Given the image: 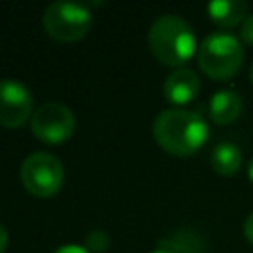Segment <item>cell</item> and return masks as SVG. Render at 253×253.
<instances>
[{
  "label": "cell",
  "instance_id": "cell-11",
  "mask_svg": "<svg viewBox=\"0 0 253 253\" xmlns=\"http://www.w3.org/2000/svg\"><path fill=\"white\" fill-rule=\"evenodd\" d=\"M243 162L241 150L233 142H219L211 150V168L221 176H233L239 172Z\"/></svg>",
  "mask_w": 253,
  "mask_h": 253
},
{
  "label": "cell",
  "instance_id": "cell-14",
  "mask_svg": "<svg viewBox=\"0 0 253 253\" xmlns=\"http://www.w3.org/2000/svg\"><path fill=\"white\" fill-rule=\"evenodd\" d=\"M243 233H245V239L249 241V243H253V211L245 217V221H243Z\"/></svg>",
  "mask_w": 253,
  "mask_h": 253
},
{
  "label": "cell",
  "instance_id": "cell-9",
  "mask_svg": "<svg viewBox=\"0 0 253 253\" xmlns=\"http://www.w3.org/2000/svg\"><path fill=\"white\" fill-rule=\"evenodd\" d=\"M243 111V99L235 89H219L210 99V117L217 125L233 123Z\"/></svg>",
  "mask_w": 253,
  "mask_h": 253
},
{
  "label": "cell",
  "instance_id": "cell-18",
  "mask_svg": "<svg viewBox=\"0 0 253 253\" xmlns=\"http://www.w3.org/2000/svg\"><path fill=\"white\" fill-rule=\"evenodd\" d=\"M152 253H174L172 249H166V247H158V249H154Z\"/></svg>",
  "mask_w": 253,
  "mask_h": 253
},
{
  "label": "cell",
  "instance_id": "cell-16",
  "mask_svg": "<svg viewBox=\"0 0 253 253\" xmlns=\"http://www.w3.org/2000/svg\"><path fill=\"white\" fill-rule=\"evenodd\" d=\"M6 245H8V233H6V229H4V225L0 223V253H4V249H6Z\"/></svg>",
  "mask_w": 253,
  "mask_h": 253
},
{
  "label": "cell",
  "instance_id": "cell-10",
  "mask_svg": "<svg viewBox=\"0 0 253 253\" xmlns=\"http://www.w3.org/2000/svg\"><path fill=\"white\" fill-rule=\"evenodd\" d=\"M247 10L249 6L243 0H213L208 4L210 18L223 28H233L237 24H243L247 18Z\"/></svg>",
  "mask_w": 253,
  "mask_h": 253
},
{
  "label": "cell",
  "instance_id": "cell-19",
  "mask_svg": "<svg viewBox=\"0 0 253 253\" xmlns=\"http://www.w3.org/2000/svg\"><path fill=\"white\" fill-rule=\"evenodd\" d=\"M249 77H251V83H253V63H251V67H249Z\"/></svg>",
  "mask_w": 253,
  "mask_h": 253
},
{
  "label": "cell",
  "instance_id": "cell-7",
  "mask_svg": "<svg viewBox=\"0 0 253 253\" xmlns=\"http://www.w3.org/2000/svg\"><path fill=\"white\" fill-rule=\"evenodd\" d=\"M34 99L30 89L18 79H0V125L6 128L22 126L32 115Z\"/></svg>",
  "mask_w": 253,
  "mask_h": 253
},
{
  "label": "cell",
  "instance_id": "cell-1",
  "mask_svg": "<svg viewBox=\"0 0 253 253\" xmlns=\"http://www.w3.org/2000/svg\"><path fill=\"white\" fill-rule=\"evenodd\" d=\"M154 140L160 148L174 156H190L208 140V123L196 111L166 109L152 125Z\"/></svg>",
  "mask_w": 253,
  "mask_h": 253
},
{
  "label": "cell",
  "instance_id": "cell-5",
  "mask_svg": "<svg viewBox=\"0 0 253 253\" xmlns=\"http://www.w3.org/2000/svg\"><path fill=\"white\" fill-rule=\"evenodd\" d=\"M20 178L30 194L49 198L63 186V164L49 152H34L24 160Z\"/></svg>",
  "mask_w": 253,
  "mask_h": 253
},
{
  "label": "cell",
  "instance_id": "cell-17",
  "mask_svg": "<svg viewBox=\"0 0 253 253\" xmlns=\"http://www.w3.org/2000/svg\"><path fill=\"white\" fill-rule=\"evenodd\" d=\"M247 174H249V178L253 180V158L249 160V166H247Z\"/></svg>",
  "mask_w": 253,
  "mask_h": 253
},
{
  "label": "cell",
  "instance_id": "cell-12",
  "mask_svg": "<svg viewBox=\"0 0 253 253\" xmlns=\"http://www.w3.org/2000/svg\"><path fill=\"white\" fill-rule=\"evenodd\" d=\"M109 243H111V239L105 231H91L85 239V249L89 253H103L109 247Z\"/></svg>",
  "mask_w": 253,
  "mask_h": 253
},
{
  "label": "cell",
  "instance_id": "cell-6",
  "mask_svg": "<svg viewBox=\"0 0 253 253\" xmlns=\"http://www.w3.org/2000/svg\"><path fill=\"white\" fill-rule=\"evenodd\" d=\"M32 132L47 144L65 142L75 130V117L61 103H45L32 115Z\"/></svg>",
  "mask_w": 253,
  "mask_h": 253
},
{
  "label": "cell",
  "instance_id": "cell-8",
  "mask_svg": "<svg viewBox=\"0 0 253 253\" xmlns=\"http://www.w3.org/2000/svg\"><path fill=\"white\" fill-rule=\"evenodd\" d=\"M198 91H200V79L188 67L174 69L164 81V97L174 105L190 103L198 95Z\"/></svg>",
  "mask_w": 253,
  "mask_h": 253
},
{
  "label": "cell",
  "instance_id": "cell-4",
  "mask_svg": "<svg viewBox=\"0 0 253 253\" xmlns=\"http://www.w3.org/2000/svg\"><path fill=\"white\" fill-rule=\"evenodd\" d=\"M43 30L57 42L81 40L93 24V16L87 6L75 2H51L42 16Z\"/></svg>",
  "mask_w": 253,
  "mask_h": 253
},
{
  "label": "cell",
  "instance_id": "cell-13",
  "mask_svg": "<svg viewBox=\"0 0 253 253\" xmlns=\"http://www.w3.org/2000/svg\"><path fill=\"white\" fill-rule=\"evenodd\" d=\"M241 40L249 45H253V14L245 18V22L241 24Z\"/></svg>",
  "mask_w": 253,
  "mask_h": 253
},
{
  "label": "cell",
  "instance_id": "cell-3",
  "mask_svg": "<svg viewBox=\"0 0 253 253\" xmlns=\"http://www.w3.org/2000/svg\"><path fill=\"white\" fill-rule=\"evenodd\" d=\"M198 63L211 79H229L241 69L243 63L241 42L233 34L213 32L202 40L198 47Z\"/></svg>",
  "mask_w": 253,
  "mask_h": 253
},
{
  "label": "cell",
  "instance_id": "cell-15",
  "mask_svg": "<svg viewBox=\"0 0 253 253\" xmlns=\"http://www.w3.org/2000/svg\"><path fill=\"white\" fill-rule=\"evenodd\" d=\"M55 253H89L83 245H73V243H69V245H61L59 249H55Z\"/></svg>",
  "mask_w": 253,
  "mask_h": 253
},
{
  "label": "cell",
  "instance_id": "cell-2",
  "mask_svg": "<svg viewBox=\"0 0 253 253\" xmlns=\"http://www.w3.org/2000/svg\"><path fill=\"white\" fill-rule=\"evenodd\" d=\"M148 45L160 63L178 67L194 55L196 36L182 16L164 14L156 18L148 30Z\"/></svg>",
  "mask_w": 253,
  "mask_h": 253
}]
</instances>
